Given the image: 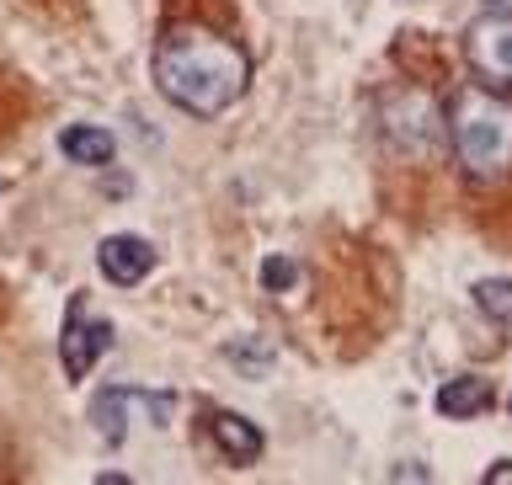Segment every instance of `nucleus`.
<instances>
[{"label":"nucleus","instance_id":"nucleus-1","mask_svg":"<svg viewBox=\"0 0 512 485\" xmlns=\"http://www.w3.org/2000/svg\"><path fill=\"white\" fill-rule=\"evenodd\" d=\"M155 86L171 107L214 118L251 86V54L214 27H166L155 43Z\"/></svg>","mask_w":512,"mask_h":485},{"label":"nucleus","instance_id":"nucleus-2","mask_svg":"<svg viewBox=\"0 0 512 485\" xmlns=\"http://www.w3.org/2000/svg\"><path fill=\"white\" fill-rule=\"evenodd\" d=\"M448 144H454L459 166L470 182H502L512 171V96L464 80L443 107Z\"/></svg>","mask_w":512,"mask_h":485},{"label":"nucleus","instance_id":"nucleus-3","mask_svg":"<svg viewBox=\"0 0 512 485\" xmlns=\"http://www.w3.org/2000/svg\"><path fill=\"white\" fill-rule=\"evenodd\" d=\"M384 128H390V139H400L411 155H432L438 139L448 134V118L432 112V102L422 91H406V96H395V102L384 107Z\"/></svg>","mask_w":512,"mask_h":485},{"label":"nucleus","instance_id":"nucleus-4","mask_svg":"<svg viewBox=\"0 0 512 485\" xmlns=\"http://www.w3.org/2000/svg\"><path fill=\"white\" fill-rule=\"evenodd\" d=\"M464 54L480 75L491 80H512V16L507 11H491L464 32Z\"/></svg>","mask_w":512,"mask_h":485},{"label":"nucleus","instance_id":"nucleus-5","mask_svg":"<svg viewBox=\"0 0 512 485\" xmlns=\"http://www.w3.org/2000/svg\"><path fill=\"white\" fill-rule=\"evenodd\" d=\"M96 262H102V278L118 283V288H134L155 272V246L144 235H107L102 251H96Z\"/></svg>","mask_w":512,"mask_h":485},{"label":"nucleus","instance_id":"nucleus-6","mask_svg":"<svg viewBox=\"0 0 512 485\" xmlns=\"http://www.w3.org/2000/svg\"><path fill=\"white\" fill-rule=\"evenodd\" d=\"M107 347H112V326H107V320H86V326H80V320H70V326H64V342H59L64 374H70V379H86L91 368L102 363Z\"/></svg>","mask_w":512,"mask_h":485},{"label":"nucleus","instance_id":"nucleus-7","mask_svg":"<svg viewBox=\"0 0 512 485\" xmlns=\"http://www.w3.org/2000/svg\"><path fill=\"white\" fill-rule=\"evenodd\" d=\"M208 432H214V443H219V454L230 459V464H256L262 459V448H267V438H262V427L256 422H246L240 411H208Z\"/></svg>","mask_w":512,"mask_h":485},{"label":"nucleus","instance_id":"nucleus-8","mask_svg":"<svg viewBox=\"0 0 512 485\" xmlns=\"http://www.w3.org/2000/svg\"><path fill=\"white\" fill-rule=\"evenodd\" d=\"M59 150L70 155L75 166H112V155H118V139H112L107 128L75 123V128H64V134H59Z\"/></svg>","mask_w":512,"mask_h":485},{"label":"nucleus","instance_id":"nucleus-9","mask_svg":"<svg viewBox=\"0 0 512 485\" xmlns=\"http://www.w3.org/2000/svg\"><path fill=\"white\" fill-rule=\"evenodd\" d=\"M491 406V384L486 379H448L443 390H438V411L443 416H480Z\"/></svg>","mask_w":512,"mask_h":485},{"label":"nucleus","instance_id":"nucleus-10","mask_svg":"<svg viewBox=\"0 0 512 485\" xmlns=\"http://www.w3.org/2000/svg\"><path fill=\"white\" fill-rule=\"evenodd\" d=\"M475 304H480L491 320H512V283H502V278L475 283Z\"/></svg>","mask_w":512,"mask_h":485},{"label":"nucleus","instance_id":"nucleus-11","mask_svg":"<svg viewBox=\"0 0 512 485\" xmlns=\"http://www.w3.org/2000/svg\"><path fill=\"white\" fill-rule=\"evenodd\" d=\"M299 283V267L288 262V256H267L262 262V288L267 294H283V288H294Z\"/></svg>","mask_w":512,"mask_h":485},{"label":"nucleus","instance_id":"nucleus-12","mask_svg":"<svg viewBox=\"0 0 512 485\" xmlns=\"http://www.w3.org/2000/svg\"><path fill=\"white\" fill-rule=\"evenodd\" d=\"M230 358L246 363V368H272V347H256V352L251 347H230Z\"/></svg>","mask_w":512,"mask_h":485},{"label":"nucleus","instance_id":"nucleus-13","mask_svg":"<svg viewBox=\"0 0 512 485\" xmlns=\"http://www.w3.org/2000/svg\"><path fill=\"white\" fill-rule=\"evenodd\" d=\"M486 485H512V464H496V470H486Z\"/></svg>","mask_w":512,"mask_h":485},{"label":"nucleus","instance_id":"nucleus-14","mask_svg":"<svg viewBox=\"0 0 512 485\" xmlns=\"http://www.w3.org/2000/svg\"><path fill=\"white\" fill-rule=\"evenodd\" d=\"M486 6H491V11H507V16H512V0H486Z\"/></svg>","mask_w":512,"mask_h":485},{"label":"nucleus","instance_id":"nucleus-15","mask_svg":"<svg viewBox=\"0 0 512 485\" xmlns=\"http://www.w3.org/2000/svg\"><path fill=\"white\" fill-rule=\"evenodd\" d=\"M507 411H512V400H507Z\"/></svg>","mask_w":512,"mask_h":485}]
</instances>
